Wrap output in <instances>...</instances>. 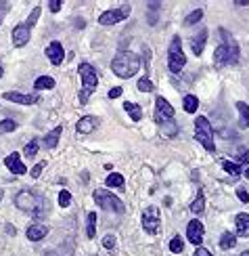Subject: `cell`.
<instances>
[{"label": "cell", "mask_w": 249, "mask_h": 256, "mask_svg": "<svg viewBox=\"0 0 249 256\" xmlns=\"http://www.w3.org/2000/svg\"><path fill=\"white\" fill-rule=\"evenodd\" d=\"M220 36H222V44L216 46V52H214V61L216 66L222 68V66H235L237 61H239V44H237V40L231 38L229 30L220 28Z\"/></svg>", "instance_id": "cell-1"}, {"label": "cell", "mask_w": 249, "mask_h": 256, "mask_svg": "<svg viewBox=\"0 0 249 256\" xmlns=\"http://www.w3.org/2000/svg\"><path fill=\"white\" fill-rule=\"evenodd\" d=\"M15 204H17L19 210L29 212V214H34V216H44L46 214V200L40 194H36V191H29V189L19 191V194L15 196Z\"/></svg>", "instance_id": "cell-2"}, {"label": "cell", "mask_w": 249, "mask_h": 256, "mask_svg": "<svg viewBox=\"0 0 249 256\" xmlns=\"http://www.w3.org/2000/svg\"><path fill=\"white\" fill-rule=\"evenodd\" d=\"M111 70H113L115 76H120V78H132L140 70V59H138V55L128 52V50L117 52L111 61Z\"/></svg>", "instance_id": "cell-3"}, {"label": "cell", "mask_w": 249, "mask_h": 256, "mask_svg": "<svg viewBox=\"0 0 249 256\" xmlns=\"http://www.w3.org/2000/svg\"><path fill=\"white\" fill-rule=\"evenodd\" d=\"M78 74H80L82 84H84V88L80 92V103H86L90 94L96 90V86H99V76H96V70L90 66V63H82L78 68Z\"/></svg>", "instance_id": "cell-4"}, {"label": "cell", "mask_w": 249, "mask_h": 256, "mask_svg": "<svg viewBox=\"0 0 249 256\" xmlns=\"http://www.w3.org/2000/svg\"><path fill=\"white\" fill-rule=\"evenodd\" d=\"M195 138L208 149L210 154L216 152V145H214V130H212V124L208 118H203V116H199L197 120H195Z\"/></svg>", "instance_id": "cell-5"}, {"label": "cell", "mask_w": 249, "mask_h": 256, "mask_svg": "<svg viewBox=\"0 0 249 256\" xmlns=\"http://www.w3.org/2000/svg\"><path fill=\"white\" fill-rule=\"evenodd\" d=\"M94 202H96V206H101V210H107V212H115V214H124V202L109 194V191H105V189H96L94 191Z\"/></svg>", "instance_id": "cell-6"}, {"label": "cell", "mask_w": 249, "mask_h": 256, "mask_svg": "<svg viewBox=\"0 0 249 256\" xmlns=\"http://www.w3.org/2000/svg\"><path fill=\"white\" fill-rule=\"evenodd\" d=\"M168 66H170V72L172 74H180L182 68L187 66V57L182 52V44H180V38L174 36L170 44V52H168Z\"/></svg>", "instance_id": "cell-7"}, {"label": "cell", "mask_w": 249, "mask_h": 256, "mask_svg": "<svg viewBox=\"0 0 249 256\" xmlns=\"http://www.w3.org/2000/svg\"><path fill=\"white\" fill-rule=\"evenodd\" d=\"M143 229L149 236H157L159 233V208L157 206H147L143 210Z\"/></svg>", "instance_id": "cell-8"}, {"label": "cell", "mask_w": 249, "mask_h": 256, "mask_svg": "<svg viewBox=\"0 0 249 256\" xmlns=\"http://www.w3.org/2000/svg\"><path fill=\"white\" fill-rule=\"evenodd\" d=\"M130 15V6L124 4V6H117V8H111V10H105L99 17V26H113V24H120L126 17Z\"/></svg>", "instance_id": "cell-9"}, {"label": "cell", "mask_w": 249, "mask_h": 256, "mask_svg": "<svg viewBox=\"0 0 249 256\" xmlns=\"http://www.w3.org/2000/svg\"><path fill=\"white\" fill-rule=\"evenodd\" d=\"M153 118L155 122L161 126V124H166V122H172L174 120V108L164 99V97H157L155 99V114H153Z\"/></svg>", "instance_id": "cell-10"}, {"label": "cell", "mask_w": 249, "mask_h": 256, "mask_svg": "<svg viewBox=\"0 0 249 256\" xmlns=\"http://www.w3.org/2000/svg\"><path fill=\"white\" fill-rule=\"evenodd\" d=\"M203 233H205V229H203V225H201V220L193 218V220L189 222V227H187L189 242H191V244H195V246H201V242H203Z\"/></svg>", "instance_id": "cell-11"}, {"label": "cell", "mask_w": 249, "mask_h": 256, "mask_svg": "<svg viewBox=\"0 0 249 256\" xmlns=\"http://www.w3.org/2000/svg\"><path fill=\"white\" fill-rule=\"evenodd\" d=\"M29 32H31V28H29L27 24H17V26L13 28V44H15L17 48L25 46L27 42H29Z\"/></svg>", "instance_id": "cell-12"}, {"label": "cell", "mask_w": 249, "mask_h": 256, "mask_svg": "<svg viewBox=\"0 0 249 256\" xmlns=\"http://www.w3.org/2000/svg\"><path fill=\"white\" fill-rule=\"evenodd\" d=\"M46 57L52 66H61L63 63V57H65V50H63V44L61 42H50L46 46Z\"/></svg>", "instance_id": "cell-13"}, {"label": "cell", "mask_w": 249, "mask_h": 256, "mask_svg": "<svg viewBox=\"0 0 249 256\" xmlns=\"http://www.w3.org/2000/svg\"><path fill=\"white\" fill-rule=\"evenodd\" d=\"M2 99H4V101L19 103V105H34V103L40 101L36 94H23V92H4V94H2Z\"/></svg>", "instance_id": "cell-14"}, {"label": "cell", "mask_w": 249, "mask_h": 256, "mask_svg": "<svg viewBox=\"0 0 249 256\" xmlns=\"http://www.w3.org/2000/svg\"><path fill=\"white\" fill-rule=\"evenodd\" d=\"M205 42H208V30H201V32H197V34L191 38V50H193L195 57H199L203 52Z\"/></svg>", "instance_id": "cell-15"}, {"label": "cell", "mask_w": 249, "mask_h": 256, "mask_svg": "<svg viewBox=\"0 0 249 256\" xmlns=\"http://www.w3.org/2000/svg\"><path fill=\"white\" fill-rule=\"evenodd\" d=\"M4 166L10 170V172H15V174H25L27 172V168L25 164L19 160V154H10L4 158Z\"/></svg>", "instance_id": "cell-16"}, {"label": "cell", "mask_w": 249, "mask_h": 256, "mask_svg": "<svg viewBox=\"0 0 249 256\" xmlns=\"http://www.w3.org/2000/svg\"><path fill=\"white\" fill-rule=\"evenodd\" d=\"M96 126H99V120H96L94 116H86V118L78 120V124H75V130H78L80 134H90L92 130H96Z\"/></svg>", "instance_id": "cell-17"}, {"label": "cell", "mask_w": 249, "mask_h": 256, "mask_svg": "<svg viewBox=\"0 0 249 256\" xmlns=\"http://www.w3.org/2000/svg\"><path fill=\"white\" fill-rule=\"evenodd\" d=\"M48 236V227L46 225H31L27 229V240L29 242H40Z\"/></svg>", "instance_id": "cell-18"}, {"label": "cell", "mask_w": 249, "mask_h": 256, "mask_svg": "<svg viewBox=\"0 0 249 256\" xmlns=\"http://www.w3.org/2000/svg\"><path fill=\"white\" fill-rule=\"evenodd\" d=\"M235 227H237V233L243 238H249V214L241 212V214H237L235 218Z\"/></svg>", "instance_id": "cell-19"}, {"label": "cell", "mask_w": 249, "mask_h": 256, "mask_svg": "<svg viewBox=\"0 0 249 256\" xmlns=\"http://www.w3.org/2000/svg\"><path fill=\"white\" fill-rule=\"evenodd\" d=\"M105 185L109 187V189H117V191H124L126 189V180L120 172H111L109 176L105 178Z\"/></svg>", "instance_id": "cell-20"}, {"label": "cell", "mask_w": 249, "mask_h": 256, "mask_svg": "<svg viewBox=\"0 0 249 256\" xmlns=\"http://www.w3.org/2000/svg\"><path fill=\"white\" fill-rule=\"evenodd\" d=\"M61 132H63V128H61V126L52 128V130L46 134V138H44V145H46L48 149H55V147H57V143H59V136H61Z\"/></svg>", "instance_id": "cell-21"}, {"label": "cell", "mask_w": 249, "mask_h": 256, "mask_svg": "<svg viewBox=\"0 0 249 256\" xmlns=\"http://www.w3.org/2000/svg\"><path fill=\"white\" fill-rule=\"evenodd\" d=\"M237 110H239V114H241L239 126L241 128H249V105L243 103V101H237Z\"/></svg>", "instance_id": "cell-22"}, {"label": "cell", "mask_w": 249, "mask_h": 256, "mask_svg": "<svg viewBox=\"0 0 249 256\" xmlns=\"http://www.w3.org/2000/svg\"><path fill=\"white\" fill-rule=\"evenodd\" d=\"M235 246H237L235 233L224 231V233H222V238H220V248H222V250H231V248H235Z\"/></svg>", "instance_id": "cell-23"}, {"label": "cell", "mask_w": 249, "mask_h": 256, "mask_svg": "<svg viewBox=\"0 0 249 256\" xmlns=\"http://www.w3.org/2000/svg\"><path fill=\"white\" fill-rule=\"evenodd\" d=\"M124 110L130 114V118H132L134 122H138L140 118H143V110H140V105H136V103L126 101V103H124Z\"/></svg>", "instance_id": "cell-24"}, {"label": "cell", "mask_w": 249, "mask_h": 256, "mask_svg": "<svg viewBox=\"0 0 249 256\" xmlns=\"http://www.w3.org/2000/svg\"><path fill=\"white\" fill-rule=\"evenodd\" d=\"M34 88L36 90H50V88H55V80H52L50 76H40L34 82Z\"/></svg>", "instance_id": "cell-25"}, {"label": "cell", "mask_w": 249, "mask_h": 256, "mask_svg": "<svg viewBox=\"0 0 249 256\" xmlns=\"http://www.w3.org/2000/svg\"><path fill=\"white\" fill-rule=\"evenodd\" d=\"M182 108H185L187 114H195L197 108H199V99L195 97V94H187L185 101H182Z\"/></svg>", "instance_id": "cell-26"}, {"label": "cell", "mask_w": 249, "mask_h": 256, "mask_svg": "<svg viewBox=\"0 0 249 256\" xmlns=\"http://www.w3.org/2000/svg\"><path fill=\"white\" fill-rule=\"evenodd\" d=\"M86 236H88V240H94V236H96V214L94 212H88V220H86Z\"/></svg>", "instance_id": "cell-27"}, {"label": "cell", "mask_w": 249, "mask_h": 256, "mask_svg": "<svg viewBox=\"0 0 249 256\" xmlns=\"http://www.w3.org/2000/svg\"><path fill=\"white\" fill-rule=\"evenodd\" d=\"M203 210H205V196L199 191L197 198H195V202L191 204V212H193V214H201Z\"/></svg>", "instance_id": "cell-28"}, {"label": "cell", "mask_w": 249, "mask_h": 256, "mask_svg": "<svg viewBox=\"0 0 249 256\" xmlns=\"http://www.w3.org/2000/svg\"><path fill=\"white\" fill-rule=\"evenodd\" d=\"M222 168L226 170L229 174H233L235 178L241 174V164H235V162H229V160H222Z\"/></svg>", "instance_id": "cell-29"}, {"label": "cell", "mask_w": 249, "mask_h": 256, "mask_svg": "<svg viewBox=\"0 0 249 256\" xmlns=\"http://www.w3.org/2000/svg\"><path fill=\"white\" fill-rule=\"evenodd\" d=\"M159 128H161V134H164V136H176V132H178V126L174 124V120L161 124Z\"/></svg>", "instance_id": "cell-30"}, {"label": "cell", "mask_w": 249, "mask_h": 256, "mask_svg": "<svg viewBox=\"0 0 249 256\" xmlns=\"http://www.w3.org/2000/svg\"><path fill=\"white\" fill-rule=\"evenodd\" d=\"M182 250H185V244H182L180 236H174V238H172V242H170V252H174V254H180Z\"/></svg>", "instance_id": "cell-31"}, {"label": "cell", "mask_w": 249, "mask_h": 256, "mask_svg": "<svg viewBox=\"0 0 249 256\" xmlns=\"http://www.w3.org/2000/svg\"><path fill=\"white\" fill-rule=\"evenodd\" d=\"M203 19V10L197 8V10H193V13L185 19V26H193V24H199V21Z\"/></svg>", "instance_id": "cell-32"}, {"label": "cell", "mask_w": 249, "mask_h": 256, "mask_svg": "<svg viewBox=\"0 0 249 256\" xmlns=\"http://www.w3.org/2000/svg\"><path fill=\"white\" fill-rule=\"evenodd\" d=\"M136 86H138V90H140V92H151V90L155 88V86H153V82H151L147 76H145V78H140Z\"/></svg>", "instance_id": "cell-33"}, {"label": "cell", "mask_w": 249, "mask_h": 256, "mask_svg": "<svg viewBox=\"0 0 249 256\" xmlns=\"http://www.w3.org/2000/svg\"><path fill=\"white\" fill-rule=\"evenodd\" d=\"M38 147H40V145H38V141L34 138V141H31V143H27V145H25V149H23V156H25V158H34V156L38 154Z\"/></svg>", "instance_id": "cell-34"}, {"label": "cell", "mask_w": 249, "mask_h": 256, "mask_svg": "<svg viewBox=\"0 0 249 256\" xmlns=\"http://www.w3.org/2000/svg\"><path fill=\"white\" fill-rule=\"evenodd\" d=\"M15 128H17L15 120H2V122H0V132H13Z\"/></svg>", "instance_id": "cell-35"}, {"label": "cell", "mask_w": 249, "mask_h": 256, "mask_svg": "<svg viewBox=\"0 0 249 256\" xmlns=\"http://www.w3.org/2000/svg\"><path fill=\"white\" fill-rule=\"evenodd\" d=\"M59 204L63 206V208H67L69 204H71V194H69V191H61V194H59Z\"/></svg>", "instance_id": "cell-36"}, {"label": "cell", "mask_w": 249, "mask_h": 256, "mask_svg": "<svg viewBox=\"0 0 249 256\" xmlns=\"http://www.w3.org/2000/svg\"><path fill=\"white\" fill-rule=\"evenodd\" d=\"M40 10H42L40 6H36L34 10H31V15H29V19L25 21V24H27L29 28H31V26H36V21H38V17H40Z\"/></svg>", "instance_id": "cell-37"}, {"label": "cell", "mask_w": 249, "mask_h": 256, "mask_svg": "<svg viewBox=\"0 0 249 256\" xmlns=\"http://www.w3.org/2000/svg\"><path fill=\"white\" fill-rule=\"evenodd\" d=\"M42 170H44V162H40V164H36L34 168L29 170V174H31V178H38L40 174H42Z\"/></svg>", "instance_id": "cell-38"}, {"label": "cell", "mask_w": 249, "mask_h": 256, "mask_svg": "<svg viewBox=\"0 0 249 256\" xmlns=\"http://www.w3.org/2000/svg\"><path fill=\"white\" fill-rule=\"evenodd\" d=\"M122 92H124L122 86H113V88L109 90V94H107V97H109V99H117V97H122Z\"/></svg>", "instance_id": "cell-39"}, {"label": "cell", "mask_w": 249, "mask_h": 256, "mask_svg": "<svg viewBox=\"0 0 249 256\" xmlns=\"http://www.w3.org/2000/svg\"><path fill=\"white\" fill-rule=\"evenodd\" d=\"M103 246H105L107 250H113V248H115V238H113V236H107V238L103 240Z\"/></svg>", "instance_id": "cell-40"}, {"label": "cell", "mask_w": 249, "mask_h": 256, "mask_svg": "<svg viewBox=\"0 0 249 256\" xmlns=\"http://www.w3.org/2000/svg\"><path fill=\"white\" fill-rule=\"evenodd\" d=\"M237 154H239V160L243 164H249V149H239Z\"/></svg>", "instance_id": "cell-41"}, {"label": "cell", "mask_w": 249, "mask_h": 256, "mask_svg": "<svg viewBox=\"0 0 249 256\" xmlns=\"http://www.w3.org/2000/svg\"><path fill=\"white\" fill-rule=\"evenodd\" d=\"M237 196H239V200L243 202V204H247V202H249V196H247L245 189H239V191H237Z\"/></svg>", "instance_id": "cell-42"}, {"label": "cell", "mask_w": 249, "mask_h": 256, "mask_svg": "<svg viewBox=\"0 0 249 256\" xmlns=\"http://www.w3.org/2000/svg\"><path fill=\"white\" fill-rule=\"evenodd\" d=\"M193 256H212V252H208V250H205V248H197V250H195V254Z\"/></svg>", "instance_id": "cell-43"}, {"label": "cell", "mask_w": 249, "mask_h": 256, "mask_svg": "<svg viewBox=\"0 0 249 256\" xmlns=\"http://www.w3.org/2000/svg\"><path fill=\"white\" fill-rule=\"evenodd\" d=\"M48 8L52 10V13H59V10H61V2H48Z\"/></svg>", "instance_id": "cell-44"}, {"label": "cell", "mask_w": 249, "mask_h": 256, "mask_svg": "<svg viewBox=\"0 0 249 256\" xmlns=\"http://www.w3.org/2000/svg\"><path fill=\"white\" fill-rule=\"evenodd\" d=\"M2 74H4V70H2V63H0V78H2Z\"/></svg>", "instance_id": "cell-45"}, {"label": "cell", "mask_w": 249, "mask_h": 256, "mask_svg": "<svg viewBox=\"0 0 249 256\" xmlns=\"http://www.w3.org/2000/svg\"><path fill=\"white\" fill-rule=\"evenodd\" d=\"M245 178H249V168H247V170H245Z\"/></svg>", "instance_id": "cell-46"}, {"label": "cell", "mask_w": 249, "mask_h": 256, "mask_svg": "<svg viewBox=\"0 0 249 256\" xmlns=\"http://www.w3.org/2000/svg\"><path fill=\"white\" fill-rule=\"evenodd\" d=\"M241 256H249V250H245V252H243V254H241Z\"/></svg>", "instance_id": "cell-47"}, {"label": "cell", "mask_w": 249, "mask_h": 256, "mask_svg": "<svg viewBox=\"0 0 249 256\" xmlns=\"http://www.w3.org/2000/svg\"><path fill=\"white\" fill-rule=\"evenodd\" d=\"M2 196H4V194H2V189H0V200H2Z\"/></svg>", "instance_id": "cell-48"}, {"label": "cell", "mask_w": 249, "mask_h": 256, "mask_svg": "<svg viewBox=\"0 0 249 256\" xmlns=\"http://www.w3.org/2000/svg\"><path fill=\"white\" fill-rule=\"evenodd\" d=\"M0 24H2V17H0Z\"/></svg>", "instance_id": "cell-49"}]
</instances>
